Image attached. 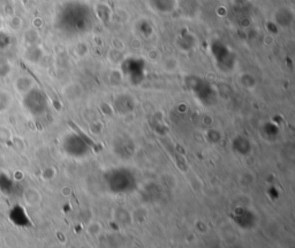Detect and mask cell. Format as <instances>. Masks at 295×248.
Segmentation results:
<instances>
[{"label":"cell","instance_id":"obj_1","mask_svg":"<svg viewBox=\"0 0 295 248\" xmlns=\"http://www.w3.org/2000/svg\"><path fill=\"white\" fill-rule=\"evenodd\" d=\"M25 197H26L27 203H29V204H36L41 201V195H39L38 192L34 190V188H29V190H27Z\"/></svg>","mask_w":295,"mask_h":248},{"label":"cell","instance_id":"obj_2","mask_svg":"<svg viewBox=\"0 0 295 248\" xmlns=\"http://www.w3.org/2000/svg\"><path fill=\"white\" fill-rule=\"evenodd\" d=\"M9 107V95L8 92L0 90V112L7 110Z\"/></svg>","mask_w":295,"mask_h":248},{"label":"cell","instance_id":"obj_3","mask_svg":"<svg viewBox=\"0 0 295 248\" xmlns=\"http://www.w3.org/2000/svg\"><path fill=\"white\" fill-rule=\"evenodd\" d=\"M178 62H177V60H174L173 59V68H172V71H174V69H177V67H178ZM170 59H167L166 61L164 62V68H165V71H168V67H170Z\"/></svg>","mask_w":295,"mask_h":248}]
</instances>
